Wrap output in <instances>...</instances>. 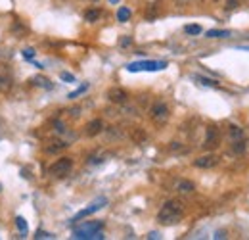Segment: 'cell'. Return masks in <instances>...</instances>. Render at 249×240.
I'll use <instances>...</instances> for the list:
<instances>
[{"instance_id":"6da1fadb","label":"cell","mask_w":249,"mask_h":240,"mask_svg":"<svg viewBox=\"0 0 249 240\" xmlns=\"http://www.w3.org/2000/svg\"><path fill=\"white\" fill-rule=\"evenodd\" d=\"M184 215V204L180 200H169L157 213V221L161 225H177Z\"/></svg>"},{"instance_id":"7a4b0ae2","label":"cell","mask_w":249,"mask_h":240,"mask_svg":"<svg viewBox=\"0 0 249 240\" xmlns=\"http://www.w3.org/2000/svg\"><path fill=\"white\" fill-rule=\"evenodd\" d=\"M102 223L100 221H92V223H85L83 227H79V229H75V233H73V237L79 240L83 239H104V235H102Z\"/></svg>"},{"instance_id":"3957f363","label":"cell","mask_w":249,"mask_h":240,"mask_svg":"<svg viewBox=\"0 0 249 240\" xmlns=\"http://www.w3.org/2000/svg\"><path fill=\"white\" fill-rule=\"evenodd\" d=\"M71 169H73V160H71V158H60V160H56V161L48 167V173H50L52 177L63 179V177H67V175L71 173Z\"/></svg>"},{"instance_id":"277c9868","label":"cell","mask_w":249,"mask_h":240,"mask_svg":"<svg viewBox=\"0 0 249 240\" xmlns=\"http://www.w3.org/2000/svg\"><path fill=\"white\" fill-rule=\"evenodd\" d=\"M150 118H152V121H154L156 125L167 123V121H169V108H167V104L156 102V104L152 106V110H150Z\"/></svg>"},{"instance_id":"5b68a950","label":"cell","mask_w":249,"mask_h":240,"mask_svg":"<svg viewBox=\"0 0 249 240\" xmlns=\"http://www.w3.org/2000/svg\"><path fill=\"white\" fill-rule=\"evenodd\" d=\"M14 87V75H12V69L6 65V63H0V92L6 94L10 92Z\"/></svg>"},{"instance_id":"8992f818","label":"cell","mask_w":249,"mask_h":240,"mask_svg":"<svg viewBox=\"0 0 249 240\" xmlns=\"http://www.w3.org/2000/svg\"><path fill=\"white\" fill-rule=\"evenodd\" d=\"M165 67H167V61H134L126 69L128 71H142V69H146V71H159V69H165Z\"/></svg>"},{"instance_id":"52a82bcc","label":"cell","mask_w":249,"mask_h":240,"mask_svg":"<svg viewBox=\"0 0 249 240\" xmlns=\"http://www.w3.org/2000/svg\"><path fill=\"white\" fill-rule=\"evenodd\" d=\"M218 144H220V133L215 125L207 127L205 131V140H203V148L205 150H215Z\"/></svg>"},{"instance_id":"ba28073f","label":"cell","mask_w":249,"mask_h":240,"mask_svg":"<svg viewBox=\"0 0 249 240\" xmlns=\"http://www.w3.org/2000/svg\"><path fill=\"white\" fill-rule=\"evenodd\" d=\"M106 204H107V198H104V196H102V198H96V200H94V202L90 204V206H89V208H85L83 211H79V213L73 217V221H79V219H83V217H89V215H92L94 211L102 210Z\"/></svg>"},{"instance_id":"9c48e42d","label":"cell","mask_w":249,"mask_h":240,"mask_svg":"<svg viewBox=\"0 0 249 240\" xmlns=\"http://www.w3.org/2000/svg\"><path fill=\"white\" fill-rule=\"evenodd\" d=\"M218 163V158L215 154H207V156H201V158H197L196 161H194V165L196 167H199V169H211V167H215Z\"/></svg>"},{"instance_id":"30bf717a","label":"cell","mask_w":249,"mask_h":240,"mask_svg":"<svg viewBox=\"0 0 249 240\" xmlns=\"http://www.w3.org/2000/svg\"><path fill=\"white\" fill-rule=\"evenodd\" d=\"M107 100H109L111 104H124V102L128 100V94H126V90L115 87V89L107 90Z\"/></svg>"},{"instance_id":"8fae6325","label":"cell","mask_w":249,"mask_h":240,"mask_svg":"<svg viewBox=\"0 0 249 240\" xmlns=\"http://www.w3.org/2000/svg\"><path fill=\"white\" fill-rule=\"evenodd\" d=\"M102 131H104V121L102 120H92L90 123H87V127H85V135L87 137H96Z\"/></svg>"},{"instance_id":"7c38bea8","label":"cell","mask_w":249,"mask_h":240,"mask_svg":"<svg viewBox=\"0 0 249 240\" xmlns=\"http://www.w3.org/2000/svg\"><path fill=\"white\" fill-rule=\"evenodd\" d=\"M100 18H102V10L100 8H92V10L85 12V21H89V23H96Z\"/></svg>"},{"instance_id":"4fadbf2b","label":"cell","mask_w":249,"mask_h":240,"mask_svg":"<svg viewBox=\"0 0 249 240\" xmlns=\"http://www.w3.org/2000/svg\"><path fill=\"white\" fill-rule=\"evenodd\" d=\"M177 190H178L180 194H190V192H194V182H192V180H178Z\"/></svg>"},{"instance_id":"5bb4252c","label":"cell","mask_w":249,"mask_h":240,"mask_svg":"<svg viewBox=\"0 0 249 240\" xmlns=\"http://www.w3.org/2000/svg\"><path fill=\"white\" fill-rule=\"evenodd\" d=\"M159 12H161V4H152L148 10H146V20H154V18H157L159 16Z\"/></svg>"},{"instance_id":"9a60e30c","label":"cell","mask_w":249,"mask_h":240,"mask_svg":"<svg viewBox=\"0 0 249 240\" xmlns=\"http://www.w3.org/2000/svg\"><path fill=\"white\" fill-rule=\"evenodd\" d=\"M207 37H209V39H224V37H230V31L211 29V31H207Z\"/></svg>"},{"instance_id":"2e32d148","label":"cell","mask_w":249,"mask_h":240,"mask_svg":"<svg viewBox=\"0 0 249 240\" xmlns=\"http://www.w3.org/2000/svg\"><path fill=\"white\" fill-rule=\"evenodd\" d=\"M228 133H230V137H232L234 140H240V139H244V129H240L238 125H230Z\"/></svg>"},{"instance_id":"e0dca14e","label":"cell","mask_w":249,"mask_h":240,"mask_svg":"<svg viewBox=\"0 0 249 240\" xmlns=\"http://www.w3.org/2000/svg\"><path fill=\"white\" fill-rule=\"evenodd\" d=\"M33 83L36 85V87H44V89H52V83L46 79V77H33L31 79Z\"/></svg>"},{"instance_id":"ac0fdd59","label":"cell","mask_w":249,"mask_h":240,"mask_svg":"<svg viewBox=\"0 0 249 240\" xmlns=\"http://www.w3.org/2000/svg\"><path fill=\"white\" fill-rule=\"evenodd\" d=\"M232 152H234V154H244V152H246V142H244L242 139H240V140H234Z\"/></svg>"},{"instance_id":"d6986e66","label":"cell","mask_w":249,"mask_h":240,"mask_svg":"<svg viewBox=\"0 0 249 240\" xmlns=\"http://www.w3.org/2000/svg\"><path fill=\"white\" fill-rule=\"evenodd\" d=\"M117 20L119 21H128L130 20V10L128 8H119V12H117Z\"/></svg>"},{"instance_id":"ffe728a7","label":"cell","mask_w":249,"mask_h":240,"mask_svg":"<svg viewBox=\"0 0 249 240\" xmlns=\"http://www.w3.org/2000/svg\"><path fill=\"white\" fill-rule=\"evenodd\" d=\"M52 146H46V152H58V150H63V148H67V144L62 142V140H56V142H50Z\"/></svg>"},{"instance_id":"44dd1931","label":"cell","mask_w":249,"mask_h":240,"mask_svg":"<svg viewBox=\"0 0 249 240\" xmlns=\"http://www.w3.org/2000/svg\"><path fill=\"white\" fill-rule=\"evenodd\" d=\"M196 81H199V83H201V85H205V87H217L218 85L217 81L207 79V77H201V75H196Z\"/></svg>"},{"instance_id":"7402d4cb","label":"cell","mask_w":249,"mask_h":240,"mask_svg":"<svg viewBox=\"0 0 249 240\" xmlns=\"http://www.w3.org/2000/svg\"><path fill=\"white\" fill-rule=\"evenodd\" d=\"M16 225H18L19 233L27 235V223H25V219H23V217H16Z\"/></svg>"},{"instance_id":"603a6c76","label":"cell","mask_w":249,"mask_h":240,"mask_svg":"<svg viewBox=\"0 0 249 240\" xmlns=\"http://www.w3.org/2000/svg\"><path fill=\"white\" fill-rule=\"evenodd\" d=\"M184 31H186L188 35H199V33H201V27H199V25H186Z\"/></svg>"},{"instance_id":"cb8c5ba5","label":"cell","mask_w":249,"mask_h":240,"mask_svg":"<svg viewBox=\"0 0 249 240\" xmlns=\"http://www.w3.org/2000/svg\"><path fill=\"white\" fill-rule=\"evenodd\" d=\"M87 89H89V85H83V87H79V89L75 90V92H71V94H69V98H77L79 94H83V92H85Z\"/></svg>"},{"instance_id":"d4e9b609","label":"cell","mask_w":249,"mask_h":240,"mask_svg":"<svg viewBox=\"0 0 249 240\" xmlns=\"http://www.w3.org/2000/svg\"><path fill=\"white\" fill-rule=\"evenodd\" d=\"M132 139H134L136 142H140V140H144V139H146V135H144L142 131H134V133H132Z\"/></svg>"},{"instance_id":"484cf974","label":"cell","mask_w":249,"mask_h":240,"mask_svg":"<svg viewBox=\"0 0 249 240\" xmlns=\"http://www.w3.org/2000/svg\"><path fill=\"white\" fill-rule=\"evenodd\" d=\"M238 4H240V0H228L226 2V10H234Z\"/></svg>"},{"instance_id":"4316f807","label":"cell","mask_w":249,"mask_h":240,"mask_svg":"<svg viewBox=\"0 0 249 240\" xmlns=\"http://www.w3.org/2000/svg\"><path fill=\"white\" fill-rule=\"evenodd\" d=\"M60 77H62L63 81H69V83H73V81H75V77H73V75H71V73H62V75H60Z\"/></svg>"},{"instance_id":"83f0119b","label":"cell","mask_w":249,"mask_h":240,"mask_svg":"<svg viewBox=\"0 0 249 240\" xmlns=\"http://www.w3.org/2000/svg\"><path fill=\"white\" fill-rule=\"evenodd\" d=\"M23 56H25L27 60H31L33 56H35V50H33V48H27V50H23Z\"/></svg>"},{"instance_id":"f1b7e54d","label":"cell","mask_w":249,"mask_h":240,"mask_svg":"<svg viewBox=\"0 0 249 240\" xmlns=\"http://www.w3.org/2000/svg\"><path fill=\"white\" fill-rule=\"evenodd\" d=\"M36 239H52V235L42 233V231H36Z\"/></svg>"},{"instance_id":"f546056e","label":"cell","mask_w":249,"mask_h":240,"mask_svg":"<svg viewBox=\"0 0 249 240\" xmlns=\"http://www.w3.org/2000/svg\"><path fill=\"white\" fill-rule=\"evenodd\" d=\"M130 42H132V39H128V37H124L123 40H121V44H123V46H128Z\"/></svg>"},{"instance_id":"4dcf8cb0","label":"cell","mask_w":249,"mask_h":240,"mask_svg":"<svg viewBox=\"0 0 249 240\" xmlns=\"http://www.w3.org/2000/svg\"><path fill=\"white\" fill-rule=\"evenodd\" d=\"M109 2H111V4H117V2H119V0H109Z\"/></svg>"},{"instance_id":"1f68e13d","label":"cell","mask_w":249,"mask_h":240,"mask_svg":"<svg viewBox=\"0 0 249 240\" xmlns=\"http://www.w3.org/2000/svg\"><path fill=\"white\" fill-rule=\"evenodd\" d=\"M180 2H194V0H180Z\"/></svg>"},{"instance_id":"d6a6232c","label":"cell","mask_w":249,"mask_h":240,"mask_svg":"<svg viewBox=\"0 0 249 240\" xmlns=\"http://www.w3.org/2000/svg\"><path fill=\"white\" fill-rule=\"evenodd\" d=\"M87 2H98V0H87Z\"/></svg>"},{"instance_id":"836d02e7","label":"cell","mask_w":249,"mask_h":240,"mask_svg":"<svg viewBox=\"0 0 249 240\" xmlns=\"http://www.w3.org/2000/svg\"><path fill=\"white\" fill-rule=\"evenodd\" d=\"M0 190H2V186H0Z\"/></svg>"},{"instance_id":"e575fe53","label":"cell","mask_w":249,"mask_h":240,"mask_svg":"<svg viewBox=\"0 0 249 240\" xmlns=\"http://www.w3.org/2000/svg\"><path fill=\"white\" fill-rule=\"evenodd\" d=\"M217 2H218V0H217Z\"/></svg>"}]
</instances>
